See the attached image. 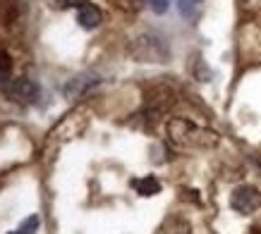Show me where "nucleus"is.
<instances>
[{
	"label": "nucleus",
	"mask_w": 261,
	"mask_h": 234,
	"mask_svg": "<svg viewBox=\"0 0 261 234\" xmlns=\"http://www.w3.org/2000/svg\"><path fill=\"white\" fill-rule=\"evenodd\" d=\"M98 84H101V79L96 77V74H80V77H74L70 84L65 86V94L70 96V98H80L82 94H87L89 89H94Z\"/></svg>",
	"instance_id": "obj_5"
},
{
	"label": "nucleus",
	"mask_w": 261,
	"mask_h": 234,
	"mask_svg": "<svg viewBox=\"0 0 261 234\" xmlns=\"http://www.w3.org/2000/svg\"><path fill=\"white\" fill-rule=\"evenodd\" d=\"M10 70H12V60H10V55L5 50H0V79L3 81L10 79Z\"/></svg>",
	"instance_id": "obj_8"
},
{
	"label": "nucleus",
	"mask_w": 261,
	"mask_h": 234,
	"mask_svg": "<svg viewBox=\"0 0 261 234\" xmlns=\"http://www.w3.org/2000/svg\"><path fill=\"white\" fill-rule=\"evenodd\" d=\"M5 94L17 103H34L39 98V86L34 84L32 79H8Z\"/></svg>",
	"instance_id": "obj_3"
},
{
	"label": "nucleus",
	"mask_w": 261,
	"mask_h": 234,
	"mask_svg": "<svg viewBox=\"0 0 261 234\" xmlns=\"http://www.w3.org/2000/svg\"><path fill=\"white\" fill-rule=\"evenodd\" d=\"M36 227H39V218L32 215V218H27L22 225H19V234H34L36 232Z\"/></svg>",
	"instance_id": "obj_9"
},
{
	"label": "nucleus",
	"mask_w": 261,
	"mask_h": 234,
	"mask_svg": "<svg viewBox=\"0 0 261 234\" xmlns=\"http://www.w3.org/2000/svg\"><path fill=\"white\" fill-rule=\"evenodd\" d=\"M201 0H180V12L185 17H192L194 15V5H199Z\"/></svg>",
	"instance_id": "obj_10"
},
{
	"label": "nucleus",
	"mask_w": 261,
	"mask_h": 234,
	"mask_svg": "<svg viewBox=\"0 0 261 234\" xmlns=\"http://www.w3.org/2000/svg\"><path fill=\"white\" fill-rule=\"evenodd\" d=\"M230 206H232V211L240 213V215H252L261 206V191L256 187H252V184H242V187H238L232 191Z\"/></svg>",
	"instance_id": "obj_2"
},
{
	"label": "nucleus",
	"mask_w": 261,
	"mask_h": 234,
	"mask_svg": "<svg viewBox=\"0 0 261 234\" xmlns=\"http://www.w3.org/2000/svg\"><path fill=\"white\" fill-rule=\"evenodd\" d=\"M77 22H80V26H84V29H96V26L103 22V12L96 8L94 3L82 0V5L77 8Z\"/></svg>",
	"instance_id": "obj_4"
},
{
	"label": "nucleus",
	"mask_w": 261,
	"mask_h": 234,
	"mask_svg": "<svg viewBox=\"0 0 261 234\" xmlns=\"http://www.w3.org/2000/svg\"><path fill=\"white\" fill-rule=\"evenodd\" d=\"M10 234H15V232H10ZM17 234H19V232H17Z\"/></svg>",
	"instance_id": "obj_13"
},
{
	"label": "nucleus",
	"mask_w": 261,
	"mask_h": 234,
	"mask_svg": "<svg viewBox=\"0 0 261 234\" xmlns=\"http://www.w3.org/2000/svg\"><path fill=\"white\" fill-rule=\"evenodd\" d=\"M161 234H190V225L182 218H170L166 225H163Z\"/></svg>",
	"instance_id": "obj_7"
},
{
	"label": "nucleus",
	"mask_w": 261,
	"mask_h": 234,
	"mask_svg": "<svg viewBox=\"0 0 261 234\" xmlns=\"http://www.w3.org/2000/svg\"><path fill=\"white\" fill-rule=\"evenodd\" d=\"M132 187L139 196H156L161 191V182L153 174H146V177H139V180L132 182Z\"/></svg>",
	"instance_id": "obj_6"
},
{
	"label": "nucleus",
	"mask_w": 261,
	"mask_h": 234,
	"mask_svg": "<svg viewBox=\"0 0 261 234\" xmlns=\"http://www.w3.org/2000/svg\"><path fill=\"white\" fill-rule=\"evenodd\" d=\"M58 5H60V8H70V5H77V8H80L82 0H58Z\"/></svg>",
	"instance_id": "obj_12"
},
{
	"label": "nucleus",
	"mask_w": 261,
	"mask_h": 234,
	"mask_svg": "<svg viewBox=\"0 0 261 234\" xmlns=\"http://www.w3.org/2000/svg\"><path fill=\"white\" fill-rule=\"evenodd\" d=\"M168 134L177 146H199V149H204V146L218 143V134L216 132L201 129V127L192 125L187 120H170L168 122Z\"/></svg>",
	"instance_id": "obj_1"
},
{
	"label": "nucleus",
	"mask_w": 261,
	"mask_h": 234,
	"mask_svg": "<svg viewBox=\"0 0 261 234\" xmlns=\"http://www.w3.org/2000/svg\"><path fill=\"white\" fill-rule=\"evenodd\" d=\"M168 3H170V0H149L151 10H153L156 15H163V12H166V10H168Z\"/></svg>",
	"instance_id": "obj_11"
}]
</instances>
